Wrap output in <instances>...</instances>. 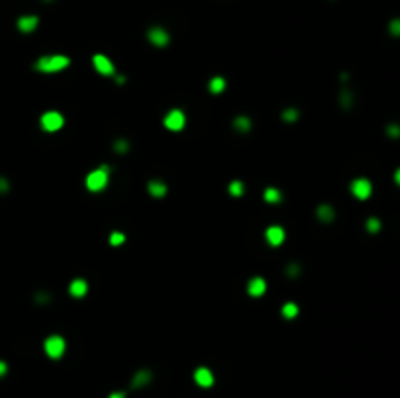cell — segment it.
I'll return each mask as SVG.
<instances>
[{
	"label": "cell",
	"instance_id": "6da1fadb",
	"mask_svg": "<svg viewBox=\"0 0 400 398\" xmlns=\"http://www.w3.org/2000/svg\"><path fill=\"white\" fill-rule=\"evenodd\" d=\"M70 65V59L67 55H45V57H39L34 65V69L37 72H43V74H51V72H59V70H65L67 67Z\"/></svg>",
	"mask_w": 400,
	"mask_h": 398
},
{
	"label": "cell",
	"instance_id": "7a4b0ae2",
	"mask_svg": "<svg viewBox=\"0 0 400 398\" xmlns=\"http://www.w3.org/2000/svg\"><path fill=\"white\" fill-rule=\"evenodd\" d=\"M109 166H100L96 170H92L88 176H86V188L90 191H102L105 190V186L109 184Z\"/></svg>",
	"mask_w": 400,
	"mask_h": 398
},
{
	"label": "cell",
	"instance_id": "3957f363",
	"mask_svg": "<svg viewBox=\"0 0 400 398\" xmlns=\"http://www.w3.org/2000/svg\"><path fill=\"white\" fill-rule=\"evenodd\" d=\"M43 349H45L47 357H51V359H61V357L65 355V351H67V342H65L63 336L53 334V336H49V338L43 342Z\"/></svg>",
	"mask_w": 400,
	"mask_h": 398
},
{
	"label": "cell",
	"instance_id": "277c9868",
	"mask_svg": "<svg viewBox=\"0 0 400 398\" xmlns=\"http://www.w3.org/2000/svg\"><path fill=\"white\" fill-rule=\"evenodd\" d=\"M39 121H41L43 131H47V133H55L65 125V117L59 111H45Z\"/></svg>",
	"mask_w": 400,
	"mask_h": 398
},
{
	"label": "cell",
	"instance_id": "5b68a950",
	"mask_svg": "<svg viewBox=\"0 0 400 398\" xmlns=\"http://www.w3.org/2000/svg\"><path fill=\"white\" fill-rule=\"evenodd\" d=\"M147 39H149L155 47H166V45L170 43V34H168L164 28H160V26H153V28H149V32H147Z\"/></svg>",
	"mask_w": 400,
	"mask_h": 398
},
{
	"label": "cell",
	"instance_id": "8992f818",
	"mask_svg": "<svg viewBox=\"0 0 400 398\" xmlns=\"http://www.w3.org/2000/svg\"><path fill=\"white\" fill-rule=\"evenodd\" d=\"M164 127L170 131H182L186 127V113L182 109H172L164 117Z\"/></svg>",
	"mask_w": 400,
	"mask_h": 398
},
{
	"label": "cell",
	"instance_id": "52a82bcc",
	"mask_svg": "<svg viewBox=\"0 0 400 398\" xmlns=\"http://www.w3.org/2000/svg\"><path fill=\"white\" fill-rule=\"evenodd\" d=\"M92 65H94V69H96L100 74H104V76H113V74H115V67H113L111 59L105 57V55H102V53H96V55L92 57Z\"/></svg>",
	"mask_w": 400,
	"mask_h": 398
},
{
	"label": "cell",
	"instance_id": "ba28073f",
	"mask_svg": "<svg viewBox=\"0 0 400 398\" xmlns=\"http://www.w3.org/2000/svg\"><path fill=\"white\" fill-rule=\"evenodd\" d=\"M349 190H351V193L357 199H367L371 195V191H373V186H371V182L367 178H357V180L351 182Z\"/></svg>",
	"mask_w": 400,
	"mask_h": 398
},
{
	"label": "cell",
	"instance_id": "9c48e42d",
	"mask_svg": "<svg viewBox=\"0 0 400 398\" xmlns=\"http://www.w3.org/2000/svg\"><path fill=\"white\" fill-rule=\"evenodd\" d=\"M265 291H268V283H265V279H263V277H260V276L252 277V279L248 281V285H246V293H248L252 299L263 297V295H265Z\"/></svg>",
	"mask_w": 400,
	"mask_h": 398
},
{
	"label": "cell",
	"instance_id": "30bf717a",
	"mask_svg": "<svg viewBox=\"0 0 400 398\" xmlns=\"http://www.w3.org/2000/svg\"><path fill=\"white\" fill-rule=\"evenodd\" d=\"M265 240H268V244L274 246V248L281 246V244L285 242V230H283V226H279V225L268 226V228H265Z\"/></svg>",
	"mask_w": 400,
	"mask_h": 398
},
{
	"label": "cell",
	"instance_id": "8fae6325",
	"mask_svg": "<svg viewBox=\"0 0 400 398\" xmlns=\"http://www.w3.org/2000/svg\"><path fill=\"white\" fill-rule=\"evenodd\" d=\"M193 381H195L199 386L209 388V386H213V382H215V375L211 373L209 367H197V369L193 371Z\"/></svg>",
	"mask_w": 400,
	"mask_h": 398
},
{
	"label": "cell",
	"instance_id": "7c38bea8",
	"mask_svg": "<svg viewBox=\"0 0 400 398\" xmlns=\"http://www.w3.org/2000/svg\"><path fill=\"white\" fill-rule=\"evenodd\" d=\"M69 293H70V297H74V299L86 297V293H88V281L82 279V277L72 279V281L69 283Z\"/></svg>",
	"mask_w": 400,
	"mask_h": 398
},
{
	"label": "cell",
	"instance_id": "4fadbf2b",
	"mask_svg": "<svg viewBox=\"0 0 400 398\" xmlns=\"http://www.w3.org/2000/svg\"><path fill=\"white\" fill-rule=\"evenodd\" d=\"M147 191H149L153 197L162 199V197L168 193V186H166L162 180H151V182L147 184Z\"/></svg>",
	"mask_w": 400,
	"mask_h": 398
},
{
	"label": "cell",
	"instance_id": "5bb4252c",
	"mask_svg": "<svg viewBox=\"0 0 400 398\" xmlns=\"http://www.w3.org/2000/svg\"><path fill=\"white\" fill-rule=\"evenodd\" d=\"M151 381H153V373H151L149 369H141V371H137L135 375H133L131 386H133V388H143V386H147Z\"/></svg>",
	"mask_w": 400,
	"mask_h": 398
},
{
	"label": "cell",
	"instance_id": "9a60e30c",
	"mask_svg": "<svg viewBox=\"0 0 400 398\" xmlns=\"http://www.w3.org/2000/svg\"><path fill=\"white\" fill-rule=\"evenodd\" d=\"M39 24V18L37 16H22L18 18V30L22 34H32Z\"/></svg>",
	"mask_w": 400,
	"mask_h": 398
},
{
	"label": "cell",
	"instance_id": "2e32d148",
	"mask_svg": "<svg viewBox=\"0 0 400 398\" xmlns=\"http://www.w3.org/2000/svg\"><path fill=\"white\" fill-rule=\"evenodd\" d=\"M232 129L236 133H242V135H244V133H248L252 129V119L248 115H236L232 119Z\"/></svg>",
	"mask_w": 400,
	"mask_h": 398
},
{
	"label": "cell",
	"instance_id": "e0dca14e",
	"mask_svg": "<svg viewBox=\"0 0 400 398\" xmlns=\"http://www.w3.org/2000/svg\"><path fill=\"white\" fill-rule=\"evenodd\" d=\"M334 215H336L334 209H332L330 205H326V203L316 207V217H318L320 223H332V221H334Z\"/></svg>",
	"mask_w": 400,
	"mask_h": 398
},
{
	"label": "cell",
	"instance_id": "ac0fdd59",
	"mask_svg": "<svg viewBox=\"0 0 400 398\" xmlns=\"http://www.w3.org/2000/svg\"><path fill=\"white\" fill-rule=\"evenodd\" d=\"M225 88H226V80L223 76H213L209 80V92L211 94H221V92H225Z\"/></svg>",
	"mask_w": 400,
	"mask_h": 398
},
{
	"label": "cell",
	"instance_id": "d6986e66",
	"mask_svg": "<svg viewBox=\"0 0 400 398\" xmlns=\"http://www.w3.org/2000/svg\"><path fill=\"white\" fill-rule=\"evenodd\" d=\"M263 199H265V203H279L281 201V191L278 190V188H265L263 190Z\"/></svg>",
	"mask_w": 400,
	"mask_h": 398
},
{
	"label": "cell",
	"instance_id": "ffe728a7",
	"mask_svg": "<svg viewBox=\"0 0 400 398\" xmlns=\"http://www.w3.org/2000/svg\"><path fill=\"white\" fill-rule=\"evenodd\" d=\"M281 314H283V318H287V320H293L297 314H299V305L297 303H285L283 307H281Z\"/></svg>",
	"mask_w": 400,
	"mask_h": 398
},
{
	"label": "cell",
	"instance_id": "44dd1931",
	"mask_svg": "<svg viewBox=\"0 0 400 398\" xmlns=\"http://www.w3.org/2000/svg\"><path fill=\"white\" fill-rule=\"evenodd\" d=\"M129 149H131V145H129V141H127V139L117 137V139L113 141V153H117V155H127V153H129Z\"/></svg>",
	"mask_w": 400,
	"mask_h": 398
},
{
	"label": "cell",
	"instance_id": "7402d4cb",
	"mask_svg": "<svg viewBox=\"0 0 400 398\" xmlns=\"http://www.w3.org/2000/svg\"><path fill=\"white\" fill-rule=\"evenodd\" d=\"M299 109L297 107H287V109H283V113H281V119L285 121V123H297L299 121Z\"/></svg>",
	"mask_w": 400,
	"mask_h": 398
},
{
	"label": "cell",
	"instance_id": "603a6c76",
	"mask_svg": "<svg viewBox=\"0 0 400 398\" xmlns=\"http://www.w3.org/2000/svg\"><path fill=\"white\" fill-rule=\"evenodd\" d=\"M228 193L234 195V197H240V195L244 193V184H242L240 180H232V182L228 184Z\"/></svg>",
	"mask_w": 400,
	"mask_h": 398
},
{
	"label": "cell",
	"instance_id": "cb8c5ba5",
	"mask_svg": "<svg viewBox=\"0 0 400 398\" xmlns=\"http://www.w3.org/2000/svg\"><path fill=\"white\" fill-rule=\"evenodd\" d=\"M285 274H287V277L297 279V277L301 276V265H299L297 261H289V263H287V268H285Z\"/></svg>",
	"mask_w": 400,
	"mask_h": 398
},
{
	"label": "cell",
	"instance_id": "d4e9b609",
	"mask_svg": "<svg viewBox=\"0 0 400 398\" xmlns=\"http://www.w3.org/2000/svg\"><path fill=\"white\" fill-rule=\"evenodd\" d=\"M125 242V234L121 232V230H113L111 234H109V244L111 246H121Z\"/></svg>",
	"mask_w": 400,
	"mask_h": 398
},
{
	"label": "cell",
	"instance_id": "484cf974",
	"mask_svg": "<svg viewBox=\"0 0 400 398\" xmlns=\"http://www.w3.org/2000/svg\"><path fill=\"white\" fill-rule=\"evenodd\" d=\"M367 230H369V232H379V230H381V221L375 219V217L367 219Z\"/></svg>",
	"mask_w": 400,
	"mask_h": 398
},
{
	"label": "cell",
	"instance_id": "4316f807",
	"mask_svg": "<svg viewBox=\"0 0 400 398\" xmlns=\"http://www.w3.org/2000/svg\"><path fill=\"white\" fill-rule=\"evenodd\" d=\"M388 30H390V34H392V35H400V18L392 20V22L388 24Z\"/></svg>",
	"mask_w": 400,
	"mask_h": 398
},
{
	"label": "cell",
	"instance_id": "83f0119b",
	"mask_svg": "<svg viewBox=\"0 0 400 398\" xmlns=\"http://www.w3.org/2000/svg\"><path fill=\"white\" fill-rule=\"evenodd\" d=\"M35 301H37V303H49V301H51V295H49L47 291H39V293H35Z\"/></svg>",
	"mask_w": 400,
	"mask_h": 398
},
{
	"label": "cell",
	"instance_id": "f1b7e54d",
	"mask_svg": "<svg viewBox=\"0 0 400 398\" xmlns=\"http://www.w3.org/2000/svg\"><path fill=\"white\" fill-rule=\"evenodd\" d=\"M340 98H342V105H344V107H349V105H351V98H349V92H348V90H344Z\"/></svg>",
	"mask_w": 400,
	"mask_h": 398
},
{
	"label": "cell",
	"instance_id": "f546056e",
	"mask_svg": "<svg viewBox=\"0 0 400 398\" xmlns=\"http://www.w3.org/2000/svg\"><path fill=\"white\" fill-rule=\"evenodd\" d=\"M8 190H10V184H8V180L0 176V193H6Z\"/></svg>",
	"mask_w": 400,
	"mask_h": 398
},
{
	"label": "cell",
	"instance_id": "4dcf8cb0",
	"mask_svg": "<svg viewBox=\"0 0 400 398\" xmlns=\"http://www.w3.org/2000/svg\"><path fill=\"white\" fill-rule=\"evenodd\" d=\"M8 373V365H6V361H0V377H4Z\"/></svg>",
	"mask_w": 400,
	"mask_h": 398
},
{
	"label": "cell",
	"instance_id": "1f68e13d",
	"mask_svg": "<svg viewBox=\"0 0 400 398\" xmlns=\"http://www.w3.org/2000/svg\"><path fill=\"white\" fill-rule=\"evenodd\" d=\"M388 133H390L392 137H396V135H400V129H398V127H388Z\"/></svg>",
	"mask_w": 400,
	"mask_h": 398
},
{
	"label": "cell",
	"instance_id": "d6a6232c",
	"mask_svg": "<svg viewBox=\"0 0 400 398\" xmlns=\"http://www.w3.org/2000/svg\"><path fill=\"white\" fill-rule=\"evenodd\" d=\"M107 398H125V394L123 392H111Z\"/></svg>",
	"mask_w": 400,
	"mask_h": 398
},
{
	"label": "cell",
	"instance_id": "836d02e7",
	"mask_svg": "<svg viewBox=\"0 0 400 398\" xmlns=\"http://www.w3.org/2000/svg\"><path fill=\"white\" fill-rule=\"evenodd\" d=\"M394 182H396V184L400 186V168H398V170L394 172Z\"/></svg>",
	"mask_w": 400,
	"mask_h": 398
},
{
	"label": "cell",
	"instance_id": "e575fe53",
	"mask_svg": "<svg viewBox=\"0 0 400 398\" xmlns=\"http://www.w3.org/2000/svg\"><path fill=\"white\" fill-rule=\"evenodd\" d=\"M115 80H117V84H123V82H125V76H115Z\"/></svg>",
	"mask_w": 400,
	"mask_h": 398
},
{
	"label": "cell",
	"instance_id": "d590c367",
	"mask_svg": "<svg viewBox=\"0 0 400 398\" xmlns=\"http://www.w3.org/2000/svg\"><path fill=\"white\" fill-rule=\"evenodd\" d=\"M45 2H51V0H45Z\"/></svg>",
	"mask_w": 400,
	"mask_h": 398
}]
</instances>
